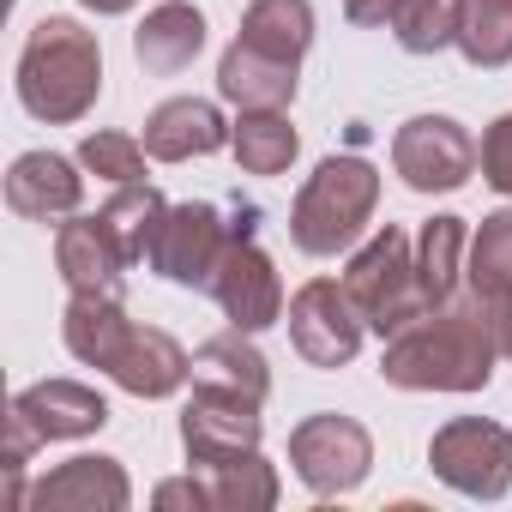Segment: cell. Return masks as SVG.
<instances>
[{
    "label": "cell",
    "instance_id": "cell-1",
    "mask_svg": "<svg viewBox=\"0 0 512 512\" xmlns=\"http://www.w3.org/2000/svg\"><path fill=\"white\" fill-rule=\"evenodd\" d=\"M506 332H512V314L464 290V302L428 308L416 326L386 338L380 374L386 386H404V392H482L494 380V362L506 356Z\"/></svg>",
    "mask_w": 512,
    "mask_h": 512
},
{
    "label": "cell",
    "instance_id": "cell-2",
    "mask_svg": "<svg viewBox=\"0 0 512 512\" xmlns=\"http://www.w3.org/2000/svg\"><path fill=\"white\" fill-rule=\"evenodd\" d=\"M97 91H103V49H97V37L79 19H43L25 37V55H19V103L37 121L67 127V121L91 115Z\"/></svg>",
    "mask_w": 512,
    "mask_h": 512
},
{
    "label": "cell",
    "instance_id": "cell-3",
    "mask_svg": "<svg viewBox=\"0 0 512 512\" xmlns=\"http://www.w3.org/2000/svg\"><path fill=\"white\" fill-rule=\"evenodd\" d=\"M374 199H380V169L368 157H326L308 187L296 193V211H290V235L302 253H314V260H332V253H344L368 217H374Z\"/></svg>",
    "mask_w": 512,
    "mask_h": 512
},
{
    "label": "cell",
    "instance_id": "cell-4",
    "mask_svg": "<svg viewBox=\"0 0 512 512\" xmlns=\"http://www.w3.org/2000/svg\"><path fill=\"white\" fill-rule=\"evenodd\" d=\"M344 290L356 296L362 320H368L380 338H398L404 326H416V320L434 308L428 290H422V272H416V247H410V235L392 229V223L350 260Z\"/></svg>",
    "mask_w": 512,
    "mask_h": 512
},
{
    "label": "cell",
    "instance_id": "cell-5",
    "mask_svg": "<svg viewBox=\"0 0 512 512\" xmlns=\"http://www.w3.org/2000/svg\"><path fill=\"white\" fill-rule=\"evenodd\" d=\"M290 464L302 476V488H314L320 500L332 494H350L362 488L368 464H374V440L356 416H338V410H320L308 422H296L290 434Z\"/></svg>",
    "mask_w": 512,
    "mask_h": 512
},
{
    "label": "cell",
    "instance_id": "cell-6",
    "mask_svg": "<svg viewBox=\"0 0 512 512\" xmlns=\"http://www.w3.org/2000/svg\"><path fill=\"white\" fill-rule=\"evenodd\" d=\"M428 464L446 488L470 500H500L512 482V434L482 416H458L428 440Z\"/></svg>",
    "mask_w": 512,
    "mask_h": 512
},
{
    "label": "cell",
    "instance_id": "cell-7",
    "mask_svg": "<svg viewBox=\"0 0 512 512\" xmlns=\"http://www.w3.org/2000/svg\"><path fill=\"white\" fill-rule=\"evenodd\" d=\"M229 235H235V223H223L217 205H193V199H187V205H169V211H163V223H157V235H151V253H145V260H151L157 278H169V284H181V290H211Z\"/></svg>",
    "mask_w": 512,
    "mask_h": 512
},
{
    "label": "cell",
    "instance_id": "cell-8",
    "mask_svg": "<svg viewBox=\"0 0 512 512\" xmlns=\"http://www.w3.org/2000/svg\"><path fill=\"white\" fill-rule=\"evenodd\" d=\"M211 296L223 308L229 326L241 332H266L284 320V284H278V266H272V253L253 241L247 223H235L229 247H223V260H217V278H211Z\"/></svg>",
    "mask_w": 512,
    "mask_h": 512
},
{
    "label": "cell",
    "instance_id": "cell-9",
    "mask_svg": "<svg viewBox=\"0 0 512 512\" xmlns=\"http://www.w3.org/2000/svg\"><path fill=\"white\" fill-rule=\"evenodd\" d=\"M476 157H482L476 139L452 115H410L392 133V169L416 193H452V187H464L470 169H476Z\"/></svg>",
    "mask_w": 512,
    "mask_h": 512
},
{
    "label": "cell",
    "instance_id": "cell-10",
    "mask_svg": "<svg viewBox=\"0 0 512 512\" xmlns=\"http://www.w3.org/2000/svg\"><path fill=\"white\" fill-rule=\"evenodd\" d=\"M362 332H368V320L344 284L314 278L290 296V338H296L308 368H344L362 350Z\"/></svg>",
    "mask_w": 512,
    "mask_h": 512
},
{
    "label": "cell",
    "instance_id": "cell-11",
    "mask_svg": "<svg viewBox=\"0 0 512 512\" xmlns=\"http://www.w3.org/2000/svg\"><path fill=\"white\" fill-rule=\"evenodd\" d=\"M181 446H187V464H199V470H217V464L260 452V404L217 392V386H199L181 410Z\"/></svg>",
    "mask_w": 512,
    "mask_h": 512
},
{
    "label": "cell",
    "instance_id": "cell-12",
    "mask_svg": "<svg viewBox=\"0 0 512 512\" xmlns=\"http://www.w3.org/2000/svg\"><path fill=\"white\" fill-rule=\"evenodd\" d=\"M55 266H61V278H67L73 296H121L133 260H127V247L115 241V229L103 223V211L97 217L73 211L55 229Z\"/></svg>",
    "mask_w": 512,
    "mask_h": 512
},
{
    "label": "cell",
    "instance_id": "cell-13",
    "mask_svg": "<svg viewBox=\"0 0 512 512\" xmlns=\"http://www.w3.org/2000/svg\"><path fill=\"white\" fill-rule=\"evenodd\" d=\"M133 488H127V470L115 458H67L61 470H49L37 488H31V512H127Z\"/></svg>",
    "mask_w": 512,
    "mask_h": 512
},
{
    "label": "cell",
    "instance_id": "cell-14",
    "mask_svg": "<svg viewBox=\"0 0 512 512\" xmlns=\"http://www.w3.org/2000/svg\"><path fill=\"white\" fill-rule=\"evenodd\" d=\"M229 133H235V127L217 115V103H205V97H169V103H157L151 121H145V151H151L157 163H187V157L223 151Z\"/></svg>",
    "mask_w": 512,
    "mask_h": 512
},
{
    "label": "cell",
    "instance_id": "cell-15",
    "mask_svg": "<svg viewBox=\"0 0 512 512\" xmlns=\"http://www.w3.org/2000/svg\"><path fill=\"white\" fill-rule=\"evenodd\" d=\"M85 199V175L55 157V151H25L13 169H7V205L31 223H55V217H73Z\"/></svg>",
    "mask_w": 512,
    "mask_h": 512
},
{
    "label": "cell",
    "instance_id": "cell-16",
    "mask_svg": "<svg viewBox=\"0 0 512 512\" xmlns=\"http://www.w3.org/2000/svg\"><path fill=\"white\" fill-rule=\"evenodd\" d=\"M13 410L43 434V440H85L109 422V404L103 392L79 386V380H37L13 398Z\"/></svg>",
    "mask_w": 512,
    "mask_h": 512
},
{
    "label": "cell",
    "instance_id": "cell-17",
    "mask_svg": "<svg viewBox=\"0 0 512 512\" xmlns=\"http://www.w3.org/2000/svg\"><path fill=\"white\" fill-rule=\"evenodd\" d=\"M296 67L302 61H278V55H260V49H247L241 37L223 49L217 61V91L223 103H235L241 115L247 109H290L296 97Z\"/></svg>",
    "mask_w": 512,
    "mask_h": 512
},
{
    "label": "cell",
    "instance_id": "cell-18",
    "mask_svg": "<svg viewBox=\"0 0 512 512\" xmlns=\"http://www.w3.org/2000/svg\"><path fill=\"white\" fill-rule=\"evenodd\" d=\"M115 386L121 392H133V398H169L187 374H193V356L169 338V332H157V326H133V338L121 344V356H115Z\"/></svg>",
    "mask_w": 512,
    "mask_h": 512
},
{
    "label": "cell",
    "instance_id": "cell-19",
    "mask_svg": "<svg viewBox=\"0 0 512 512\" xmlns=\"http://www.w3.org/2000/svg\"><path fill=\"white\" fill-rule=\"evenodd\" d=\"M205 49V13L193 7V0H163V7L145 13V25L133 31V55L145 73H181L193 67V55Z\"/></svg>",
    "mask_w": 512,
    "mask_h": 512
},
{
    "label": "cell",
    "instance_id": "cell-20",
    "mask_svg": "<svg viewBox=\"0 0 512 512\" xmlns=\"http://www.w3.org/2000/svg\"><path fill=\"white\" fill-rule=\"evenodd\" d=\"M193 386H217V392H235V398L266 404L272 368H266L260 350H253V332L229 326V332H217V338H205L193 350Z\"/></svg>",
    "mask_w": 512,
    "mask_h": 512
},
{
    "label": "cell",
    "instance_id": "cell-21",
    "mask_svg": "<svg viewBox=\"0 0 512 512\" xmlns=\"http://www.w3.org/2000/svg\"><path fill=\"white\" fill-rule=\"evenodd\" d=\"M61 338H67V350L85 362V368H115V356H121V344L133 338V320H127V308H121V296H73L67 302V320H61Z\"/></svg>",
    "mask_w": 512,
    "mask_h": 512
},
{
    "label": "cell",
    "instance_id": "cell-22",
    "mask_svg": "<svg viewBox=\"0 0 512 512\" xmlns=\"http://www.w3.org/2000/svg\"><path fill=\"white\" fill-rule=\"evenodd\" d=\"M464 290L488 308L512 314V211L482 217V229L470 235V260H464Z\"/></svg>",
    "mask_w": 512,
    "mask_h": 512
},
{
    "label": "cell",
    "instance_id": "cell-23",
    "mask_svg": "<svg viewBox=\"0 0 512 512\" xmlns=\"http://www.w3.org/2000/svg\"><path fill=\"white\" fill-rule=\"evenodd\" d=\"M241 43L278 61H302L314 43V7L308 0H253L241 13Z\"/></svg>",
    "mask_w": 512,
    "mask_h": 512
},
{
    "label": "cell",
    "instance_id": "cell-24",
    "mask_svg": "<svg viewBox=\"0 0 512 512\" xmlns=\"http://www.w3.org/2000/svg\"><path fill=\"white\" fill-rule=\"evenodd\" d=\"M229 145H235V163L247 175H284L296 163V151H302V139H296V127H290L284 109H247L235 121Z\"/></svg>",
    "mask_w": 512,
    "mask_h": 512
},
{
    "label": "cell",
    "instance_id": "cell-25",
    "mask_svg": "<svg viewBox=\"0 0 512 512\" xmlns=\"http://www.w3.org/2000/svg\"><path fill=\"white\" fill-rule=\"evenodd\" d=\"M464 253H470L464 217H434V223H422V235H416V272H422V290H428L434 308H446L452 290L464 284Z\"/></svg>",
    "mask_w": 512,
    "mask_h": 512
},
{
    "label": "cell",
    "instance_id": "cell-26",
    "mask_svg": "<svg viewBox=\"0 0 512 512\" xmlns=\"http://www.w3.org/2000/svg\"><path fill=\"white\" fill-rule=\"evenodd\" d=\"M205 488H211V512H272L278 506V470L260 452L205 470Z\"/></svg>",
    "mask_w": 512,
    "mask_h": 512
},
{
    "label": "cell",
    "instance_id": "cell-27",
    "mask_svg": "<svg viewBox=\"0 0 512 512\" xmlns=\"http://www.w3.org/2000/svg\"><path fill=\"white\" fill-rule=\"evenodd\" d=\"M392 31L410 55H440L464 31V0H398Z\"/></svg>",
    "mask_w": 512,
    "mask_h": 512
},
{
    "label": "cell",
    "instance_id": "cell-28",
    "mask_svg": "<svg viewBox=\"0 0 512 512\" xmlns=\"http://www.w3.org/2000/svg\"><path fill=\"white\" fill-rule=\"evenodd\" d=\"M163 211H169V199H163L151 181H133V187H121V193L103 205V223H109L115 241L127 247V260H145V253H151V235H157V223H163Z\"/></svg>",
    "mask_w": 512,
    "mask_h": 512
},
{
    "label": "cell",
    "instance_id": "cell-29",
    "mask_svg": "<svg viewBox=\"0 0 512 512\" xmlns=\"http://www.w3.org/2000/svg\"><path fill=\"white\" fill-rule=\"evenodd\" d=\"M458 49L470 67H506L512 61V0H470Z\"/></svg>",
    "mask_w": 512,
    "mask_h": 512
},
{
    "label": "cell",
    "instance_id": "cell-30",
    "mask_svg": "<svg viewBox=\"0 0 512 512\" xmlns=\"http://www.w3.org/2000/svg\"><path fill=\"white\" fill-rule=\"evenodd\" d=\"M145 145L139 139H127V133H85V145H79V163L91 169V175H103V181H115V187H133V181H145Z\"/></svg>",
    "mask_w": 512,
    "mask_h": 512
},
{
    "label": "cell",
    "instance_id": "cell-31",
    "mask_svg": "<svg viewBox=\"0 0 512 512\" xmlns=\"http://www.w3.org/2000/svg\"><path fill=\"white\" fill-rule=\"evenodd\" d=\"M482 181L494 193H512V115H500L482 133Z\"/></svg>",
    "mask_w": 512,
    "mask_h": 512
},
{
    "label": "cell",
    "instance_id": "cell-32",
    "mask_svg": "<svg viewBox=\"0 0 512 512\" xmlns=\"http://www.w3.org/2000/svg\"><path fill=\"white\" fill-rule=\"evenodd\" d=\"M157 512H211V488L205 476H175V482H157Z\"/></svg>",
    "mask_w": 512,
    "mask_h": 512
},
{
    "label": "cell",
    "instance_id": "cell-33",
    "mask_svg": "<svg viewBox=\"0 0 512 512\" xmlns=\"http://www.w3.org/2000/svg\"><path fill=\"white\" fill-rule=\"evenodd\" d=\"M398 0H344V19L350 25H392Z\"/></svg>",
    "mask_w": 512,
    "mask_h": 512
},
{
    "label": "cell",
    "instance_id": "cell-34",
    "mask_svg": "<svg viewBox=\"0 0 512 512\" xmlns=\"http://www.w3.org/2000/svg\"><path fill=\"white\" fill-rule=\"evenodd\" d=\"M79 7H91L97 19H109V13H127V7H139V0H79Z\"/></svg>",
    "mask_w": 512,
    "mask_h": 512
},
{
    "label": "cell",
    "instance_id": "cell-35",
    "mask_svg": "<svg viewBox=\"0 0 512 512\" xmlns=\"http://www.w3.org/2000/svg\"><path fill=\"white\" fill-rule=\"evenodd\" d=\"M506 356H512V332H506Z\"/></svg>",
    "mask_w": 512,
    "mask_h": 512
}]
</instances>
